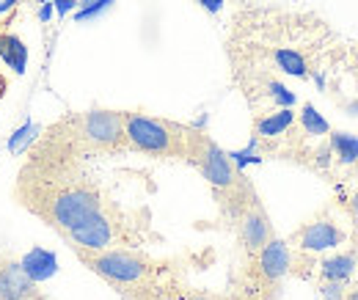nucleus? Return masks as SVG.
Masks as SVG:
<instances>
[{"label":"nucleus","mask_w":358,"mask_h":300,"mask_svg":"<svg viewBox=\"0 0 358 300\" xmlns=\"http://www.w3.org/2000/svg\"><path fill=\"white\" fill-rule=\"evenodd\" d=\"M339 50V34L312 11L243 8L234 14L229 34L234 72H284L298 80L314 78L320 86Z\"/></svg>","instance_id":"nucleus-1"},{"label":"nucleus","mask_w":358,"mask_h":300,"mask_svg":"<svg viewBox=\"0 0 358 300\" xmlns=\"http://www.w3.org/2000/svg\"><path fill=\"white\" fill-rule=\"evenodd\" d=\"M72 251L94 276H99L122 298L133 295V292L152 290V287H160V284H169V281L185 276V262L182 259L149 257L141 248H108V251L72 248Z\"/></svg>","instance_id":"nucleus-2"},{"label":"nucleus","mask_w":358,"mask_h":300,"mask_svg":"<svg viewBox=\"0 0 358 300\" xmlns=\"http://www.w3.org/2000/svg\"><path fill=\"white\" fill-rule=\"evenodd\" d=\"M190 135L193 127L149 116L141 110H124V138H127V152H138L146 157L157 160H182L187 163L190 157Z\"/></svg>","instance_id":"nucleus-3"},{"label":"nucleus","mask_w":358,"mask_h":300,"mask_svg":"<svg viewBox=\"0 0 358 300\" xmlns=\"http://www.w3.org/2000/svg\"><path fill=\"white\" fill-rule=\"evenodd\" d=\"M309 267H312V254H301V251H295L287 240L273 237L257 257L245 259L243 287L275 298L284 278H289V276L309 278V276H312Z\"/></svg>","instance_id":"nucleus-4"},{"label":"nucleus","mask_w":358,"mask_h":300,"mask_svg":"<svg viewBox=\"0 0 358 300\" xmlns=\"http://www.w3.org/2000/svg\"><path fill=\"white\" fill-rule=\"evenodd\" d=\"M348 240H350V231L334 215L320 213L301 229H295L287 243L301 254H320V251H336Z\"/></svg>","instance_id":"nucleus-5"},{"label":"nucleus","mask_w":358,"mask_h":300,"mask_svg":"<svg viewBox=\"0 0 358 300\" xmlns=\"http://www.w3.org/2000/svg\"><path fill=\"white\" fill-rule=\"evenodd\" d=\"M234 231H237V240H240V248L245 259L257 257L270 240L275 237L273 231V223H270V215L259 199V193H254L248 199V204L243 207V213L237 215L234 220Z\"/></svg>","instance_id":"nucleus-6"},{"label":"nucleus","mask_w":358,"mask_h":300,"mask_svg":"<svg viewBox=\"0 0 358 300\" xmlns=\"http://www.w3.org/2000/svg\"><path fill=\"white\" fill-rule=\"evenodd\" d=\"M45 298L22 270L17 259L0 257V300H39Z\"/></svg>","instance_id":"nucleus-7"},{"label":"nucleus","mask_w":358,"mask_h":300,"mask_svg":"<svg viewBox=\"0 0 358 300\" xmlns=\"http://www.w3.org/2000/svg\"><path fill=\"white\" fill-rule=\"evenodd\" d=\"M358 270V248H348V251H336L331 257H325L317 267V278L320 284H348Z\"/></svg>","instance_id":"nucleus-8"},{"label":"nucleus","mask_w":358,"mask_h":300,"mask_svg":"<svg viewBox=\"0 0 358 300\" xmlns=\"http://www.w3.org/2000/svg\"><path fill=\"white\" fill-rule=\"evenodd\" d=\"M292 124H295V113L289 108H275L270 113L254 116V138H251V143L254 146L273 143V141H278Z\"/></svg>","instance_id":"nucleus-9"},{"label":"nucleus","mask_w":358,"mask_h":300,"mask_svg":"<svg viewBox=\"0 0 358 300\" xmlns=\"http://www.w3.org/2000/svg\"><path fill=\"white\" fill-rule=\"evenodd\" d=\"M20 264H22V270H25V276L31 278V281H36V284H42L47 278H52L55 276V270H58V259L52 251H47L42 245H34V251H28L25 257L20 259Z\"/></svg>","instance_id":"nucleus-10"},{"label":"nucleus","mask_w":358,"mask_h":300,"mask_svg":"<svg viewBox=\"0 0 358 300\" xmlns=\"http://www.w3.org/2000/svg\"><path fill=\"white\" fill-rule=\"evenodd\" d=\"M0 58L6 61L8 69H14V75H25L28 66V47L20 36L0 31Z\"/></svg>","instance_id":"nucleus-11"},{"label":"nucleus","mask_w":358,"mask_h":300,"mask_svg":"<svg viewBox=\"0 0 358 300\" xmlns=\"http://www.w3.org/2000/svg\"><path fill=\"white\" fill-rule=\"evenodd\" d=\"M328 132H331L328 122L314 110L312 102H306L303 110H301V135L303 138H325Z\"/></svg>","instance_id":"nucleus-12"},{"label":"nucleus","mask_w":358,"mask_h":300,"mask_svg":"<svg viewBox=\"0 0 358 300\" xmlns=\"http://www.w3.org/2000/svg\"><path fill=\"white\" fill-rule=\"evenodd\" d=\"M36 135H39V127L34 124V122H25L20 129H14V135L8 138V152H20V146L22 143H31L34 146V141H36Z\"/></svg>","instance_id":"nucleus-13"},{"label":"nucleus","mask_w":358,"mask_h":300,"mask_svg":"<svg viewBox=\"0 0 358 300\" xmlns=\"http://www.w3.org/2000/svg\"><path fill=\"white\" fill-rule=\"evenodd\" d=\"M110 3H113V0H83V3L75 8V20H78V22H89L94 17H99Z\"/></svg>","instance_id":"nucleus-14"},{"label":"nucleus","mask_w":358,"mask_h":300,"mask_svg":"<svg viewBox=\"0 0 358 300\" xmlns=\"http://www.w3.org/2000/svg\"><path fill=\"white\" fill-rule=\"evenodd\" d=\"M78 6H80L78 0H55V3H52V8L58 11V17H64V14H69V11H75Z\"/></svg>","instance_id":"nucleus-15"},{"label":"nucleus","mask_w":358,"mask_h":300,"mask_svg":"<svg viewBox=\"0 0 358 300\" xmlns=\"http://www.w3.org/2000/svg\"><path fill=\"white\" fill-rule=\"evenodd\" d=\"M52 11H55V8H52V0H50V3H42L39 11H36V20H39V22H50V20H52Z\"/></svg>","instance_id":"nucleus-16"},{"label":"nucleus","mask_w":358,"mask_h":300,"mask_svg":"<svg viewBox=\"0 0 358 300\" xmlns=\"http://www.w3.org/2000/svg\"><path fill=\"white\" fill-rule=\"evenodd\" d=\"M199 3H201V6H204L210 14H218V11L224 8V0H199Z\"/></svg>","instance_id":"nucleus-17"},{"label":"nucleus","mask_w":358,"mask_h":300,"mask_svg":"<svg viewBox=\"0 0 358 300\" xmlns=\"http://www.w3.org/2000/svg\"><path fill=\"white\" fill-rule=\"evenodd\" d=\"M20 0H0V14H8L11 8H17Z\"/></svg>","instance_id":"nucleus-18"},{"label":"nucleus","mask_w":358,"mask_h":300,"mask_svg":"<svg viewBox=\"0 0 358 300\" xmlns=\"http://www.w3.org/2000/svg\"><path fill=\"white\" fill-rule=\"evenodd\" d=\"M342 300H358V287L356 290H345V298Z\"/></svg>","instance_id":"nucleus-19"},{"label":"nucleus","mask_w":358,"mask_h":300,"mask_svg":"<svg viewBox=\"0 0 358 300\" xmlns=\"http://www.w3.org/2000/svg\"><path fill=\"white\" fill-rule=\"evenodd\" d=\"M39 3H50V0H39Z\"/></svg>","instance_id":"nucleus-20"},{"label":"nucleus","mask_w":358,"mask_h":300,"mask_svg":"<svg viewBox=\"0 0 358 300\" xmlns=\"http://www.w3.org/2000/svg\"><path fill=\"white\" fill-rule=\"evenodd\" d=\"M0 88H3V78H0Z\"/></svg>","instance_id":"nucleus-21"},{"label":"nucleus","mask_w":358,"mask_h":300,"mask_svg":"<svg viewBox=\"0 0 358 300\" xmlns=\"http://www.w3.org/2000/svg\"><path fill=\"white\" fill-rule=\"evenodd\" d=\"M39 300H47V295H45V298H39Z\"/></svg>","instance_id":"nucleus-22"}]
</instances>
